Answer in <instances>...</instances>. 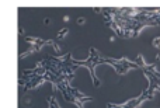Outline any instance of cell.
Masks as SVG:
<instances>
[{
	"label": "cell",
	"instance_id": "1",
	"mask_svg": "<svg viewBox=\"0 0 160 108\" xmlns=\"http://www.w3.org/2000/svg\"><path fill=\"white\" fill-rule=\"evenodd\" d=\"M140 69L143 70L145 76L149 80V84L145 88L143 91L140 93L138 97L131 98L128 101H125L124 104H110L108 108H140V105H143L146 101L153 100L154 94L160 93V72L157 70V63L152 62H140Z\"/></svg>",
	"mask_w": 160,
	"mask_h": 108
}]
</instances>
